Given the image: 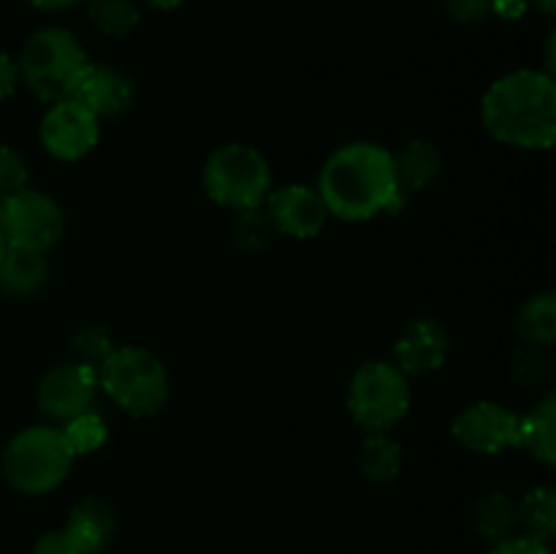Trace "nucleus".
<instances>
[{
    "instance_id": "obj_1",
    "label": "nucleus",
    "mask_w": 556,
    "mask_h": 554,
    "mask_svg": "<svg viewBox=\"0 0 556 554\" xmlns=\"http://www.w3.org/2000/svg\"><path fill=\"white\" fill-rule=\"evenodd\" d=\"M318 193L329 215L348 223L372 221L396 210V177L391 150L375 141H351L326 158Z\"/></svg>"
},
{
    "instance_id": "obj_2",
    "label": "nucleus",
    "mask_w": 556,
    "mask_h": 554,
    "mask_svg": "<svg viewBox=\"0 0 556 554\" xmlns=\"http://www.w3.org/2000/svg\"><path fill=\"white\" fill-rule=\"evenodd\" d=\"M481 123L500 144L516 150H552L556 139L554 76L535 68L500 76L481 101Z\"/></svg>"
},
{
    "instance_id": "obj_3",
    "label": "nucleus",
    "mask_w": 556,
    "mask_h": 554,
    "mask_svg": "<svg viewBox=\"0 0 556 554\" xmlns=\"http://www.w3.org/2000/svg\"><path fill=\"white\" fill-rule=\"evenodd\" d=\"M98 386L128 416H155L168 400V369L152 351L139 345L114 348L98 367Z\"/></svg>"
},
{
    "instance_id": "obj_4",
    "label": "nucleus",
    "mask_w": 556,
    "mask_h": 554,
    "mask_svg": "<svg viewBox=\"0 0 556 554\" xmlns=\"http://www.w3.org/2000/svg\"><path fill=\"white\" fill-rule=\"evenodd\" d=\"M74 451L65 443L63 432L49 424L25 427L5 443L3 476L16 492L49 494L68 478L74 465Z\"/></svg>"
},
{
    "instance_id": "obj_5",
    "label": "nucleus",
    "mask_w": 556,
    "mask_h": 554,
    "mask_svg": "<svg viewBox=\"0 0 556 554\" xmlns=\"http://www.w3.org/2000/svg\"><path fill=\"white\" fill-rule=\"evenodd\" d=\"M90 63L79 38L65 27H41L22 47L16 68L20 81L41 101L58 103L71 98L81 68Z\"/></svg>"
},
{
    "instance_id": "obj_6",
    "label": "nucleus",
    "mask_w": 556,
    "mask_h": 554,
    "mask_svg": "<svg viewBox=\"0 0 556 554\" xmlns=\"http://www.w3.org/2000/svg\"><path fill=\"white\" fill-rule=\"evenodd\" d=\"M201 182L215 204L231 212L255 210V206H264L271 190V168L255 147L231 141L210 152Z\"/></svg>"
},
{
    "instance_id": "obj_7",
    "label": "nucleus",
    "mask_w": 556,
    "mask_h": 554,
    "mask_svg": "<svg viewBox=\"0 0 556 554\" xmlns=\"http://www.w3.org/2000/svg\"><path fill=\"white\" fill-rule=\"evenodd\" d=\"M410 378L394 362L372 358L353 373L348 413L364 432H389L410 413Z\"/></svg>"
},
{
    "instance_id": "obj_8",
    "label": "nucleus",
    "mask_w": 556,
    "mask_h": 554,
    "mask_svg": "<svg viewBox=\"0 0 556 554\" xmlns=\"http://www.w3.org/2000/svg\"><path fill=\"white\" fill-rule=\"evenodd\" d=\"M0 231L9 248L49 253L63 239V206L49 193L33 188L0 196Z\"/></svg>"
},
{
    "instance_id": "obj_9",
    "label": "nucleus",
    "mask_w": 556,
    "mask_h": 554,
    "mask_svg": "<svg viewBox=\"0 0 556 554\" xmlns=\"http://www.w3.org/2000/svg\"><path fill=\"white\" fill-rule=\"evenodd\" d=\"M38 136L49 155L74 163L96 150L101 139V119L74 98H63L58 103H49Z\"/></svg>"
},
{
    "instance_id": "obj_10",
    "label": "nucleus",
    "mask_w": 556,
    "mask_h": 554,
    "mask_svg": "<svg viewBox=\"0 0 556 554\" xmlns=\"http://www.w3.org/2000/svg\"><path fill=\"white\" fill-rule=\"evenodd\" d=\"M451 435L467 451L489 456L503 454L508 449H519V413L494 400L472 402L456 413Z\"/></svg>"
},
{
    "instance_id": "obj_11",
    "label": "nucleus",
    "mask_w": 556,
    "mask_h": 554,
    "mask_svg": "<svg viewBox=\"0 0 556 554\" xmlns=\"http://www.w3.org/2000/svg\"><path fill=\"white\" fill-rule=\"evenodd\" d=\"M98 391V369L85 362L58 364L41 378L36 391L38 407L52 421L65 424L90 411Z\"/></svg>"
},
{
    "instance_id": "obj_12",
    "label": "nucleus",
    "mask_w": 556,
    "mask_h": 554,
    "mask_svg": "<svg viewBox=\"0 0 556 554\" xmlns=\"http://www.w3.org/2000/svg\"><path fill=\"white\" fill-rule=\"evenodd\" d=\"M264 204L271 228L282 237L313 239L324 231L329 221V210L318 188H309V185H282V188L269 190Z\"/></svg>"
},
{
    "instance_id": "obj_13",
    "label": "nucleus",
    "mask_w": 556,
    "mask_h": 554,
    "mask_svg": "<svg viewBox=\"0 0 556 554\" xmlns=\"http://www.w3.org/2000/svg\"><path fill=\"white\" fill-rule=\"evenodd\" d=\"M451 353V335L440 320L416 318L394 342V364L407 378L438 373Z\"/></svg>"
},
{
    "instance_id": "obj_14",
    "label": "nucleus",
    "mask_w": 556,
    "mask_h": 554,
    "mask_svg": "<svg viewBox=\"0 0 556 554\" xmlns=\"http://www.w3.org/2000/svg\"><path fill=\"white\" fill-rule=\"evenodd\" d=\"M71 98L90 109L98 119H114L130 112L136 90L123 71L103 63H87L71 90Z\"/></svg>"
},
{
    "instance_id": "obj_15",
    "label": "nucleus",
    "mask_w": 556,
    "mask_h": 554,
    "mask_svg": "<svg viewBox=\"0 0 556 554\" xmlns=\"http://www.w3.org/2000/svg\"><path fill=\"white\" fill-rule=\"evenodd\" d=\"M391 161H394L396 177V210H402L413 196L429 188L440 174V166H443L438 144L429 139L407 141L400 152H391Z\"/></svg>"
},
{
    "instance_id": "obj_16",
    "label": "nucleus",
    "mask_w": 556,
    "mask_h": 554,
    "mask_svg": "<svg viewBox=\"0 0 556 554\" xmlns=\"http://www.w3.org/2000/svg\"><path fill=\"white\" fill-rule=\"evenodd\" d=\"M63 532L81 554H101L117 536V516L103 500L87 498L68 511Z\"/></svg>"
},
{
    "instance_id": "obj_17",
    "label": "nucleus",
    "mask_w": 556,
    "mask_h": 554,
    "mask_svg": "<svg viewBox=\"0 0 556 554\" xmlns=\"http://www.w3.org/2000/svg\"><path fill=\"white\" fill-rule=\"evenodd\" d=\"M49 280V264L43 253L9 248L0 261V293L11 299H27L41 291Z\"/></svg>"
},
{
    "instance_id": "obj_18",
    "label": "nucleus",
    "mask_w": 556,
    "mask_h": 554,
    "mask_svg": "<svg viewBox=\"0 0 556 554\" xmlns=\"http://www.w3.org/2000/svg\"><path fill=\"white\" fill-rule=\"evenodd\" d=\"M519 449L530 451L541 465L556 462V394L546 391L527 416H519Z\"/></svg>"
},
{
    "instance_id": "obj_19",
    "label": "nucleus",
    "mask_w": 556,
    "mask_h": 554,
    "mask_svg": "<svg viewBox=\"0 0 556 554\" xmlns=\"http://www.w3.org/2000/svg\"><path fill=\"white\" fill-rule=\"evenodd\" d=\"M516 335L525 345L548 348L556 342V293L541 291L521 304L516 315Z\"/></svg>"
},
{
    "instance_id": "obj_20",
    "label": "nucleus",
    "mask_w": 556,
    "mask_h": 554,
    "mask_svg": "<svg viewBox=\"0 0 556 554\" xmlns=\"http://www.w3.org/2000/svg\"><path fill=\"white\" fill-rule=\"evenodd\" d=\"M358 467L372 483L396 481L402 470V445L389 432H367L358 451Z\"/></svg>"
},
{
    "instance_id": "obj_21",
    "label": "nucleus",
    "mask_w": 556,
    "mask_h": 554,
    "mask_svg": "<svg viewBox=\"0 0 556 554\" xmlns=\"http://www.w3.org/2000/svg\"><path fill=\"white\" fill-rule=\"evenodd\" d=\"M476 530L486 543H497L503 538L514 536L519 530V516H516V500L505 492H489L476 505Z\"/></svg>"
},
{
    "instance_id": "obj_22",
    "label": "nucleus",
    "mask_w": 556,
    "mask_h": 554,
    "mask_svg": "<svg viewBox=\"0 0 556 554\" xmlns=\"http://www.w3.org/2000/svg\"><path fill=\"white\" fill-rule=\"evenodd\" d=\"M516 516L527 536L552 541L556 532V492L552 487H532L516 503Z\"/></svg>"
},
{
    "instance_id": "obj_23",
    "label": "nucleus",
    "mask_w": 556,
    "mask_h": 554,
    "mask_svg": "<svg viewBox=\"0 0 556 554\" xmlns=\"http://www.w3.org/2000/svg\"><path fill=\"white\" fill-rule=\"evenodd\" d=\"M87 16L103 36L125 38L139 25L141 9L136 0H87Z\"/></svg>"
},
{
    "instance_id": "obj_24",
    "label": "nucleus",
    "mask_w": 556,
    "mask_h": 554,
    "mask_svg": "<svg viewBox=\"0 0 556 554\" xmlns=\"http://www.w3.org/2000/svg\"><path fill=\"white\" fill-rule=\"evenodd\" d=\"M60 432H63L65 443L74 451V456L92 454V451L101 449L109 438V427L106 421H103V416H98V413L92 411H85L76 418H71V421H65Z\"/></svg>"
},
{
    "instance_id": "obj_25",
    "label": "nucleus",
    "mask_w": 556,
    "mask_h": 554,
    "mask_svg": "<svg viewBox=\"0 0 556 554\" xmlns=\"http://www.w3.org/2000/svg\"><path fill=\"white\" fill-rule=\"evenodd\" d=\"M231 234L239 250H244V253H261L271 242L275 228H271L266 212L261 206H255V210L233 212Z\"/></svg>"
},
{
    "instance_id": "obj_26",
    "label": "nucleus",
    "mask_w": 556,
    "mask_h": 554,
    "mask_svg": "<svg viewBox=\"0 0 556 554\" xmlns=\"http://www.w3.org/2000/svg\"><path fill=\"white\" fill-rule=\"evenodd\" d=\"M546 375L548 362L543 348L525 345V342H521L519 351L514 353V362H510V378L521 386H538L546 380Z\"/></svg>"
},
{
    "instance_id": "obj_27",
    "label": "nucleus",
    "mask_w": 556,
    "mask_h": 554,
    "mask_svg": "<svg viewBox=\"0 0 556 554\" xmlns=\"http://www.w3.org/2000/svg\"><path fill=\"white\" fill-rule=\"evenodd\" d=\"M74 351L79 353V362L90 364V367H101L103 358L114 351L109 331L101 326H85L79 335L74 337Z\"/></svg>"
},
{
    "instance_id": "obj_28",
    "label": "nucleus",
    "mask_w": 556,
    "mask_h": 554,
    "mask_svg": "<svg viewBox=\"0 0 556 554\" xmlns=\"http://www.w3.org/2000/svg\"><path fill=\"white\" fill-rule=\"evenodd\" d=\"M27 188V163L11 144L0 141V196Z\"/></svg>"
},
{
    "instance_id": "obj_29",
    "label": "nucleus",
    "mask_w": 556,
    "mask_h": 554,
    "mask_svg": "<svg viewBox=\"0 0 556 554\" xmlns=\"http://www.w3.org/2000/svg\"><path fill=\"white\" fill-rule=\"evenodd\" d=\"M489 554H554L548 541H541V538H532L527 532H514V536L503 538L492 546Z\"/></svg>"
},
{
    "instance_id": "obj_30",
    "label": "nucleus",
    "mask_w": 556,
    "mask_h": 554,
    "mask_svg": "<svg viewBox=\"0 0 556 554\" xmlns=\"http://www.w3.org/2000/svg\"><path fill=\"white\" fill-rule=\"evenodd\" d=\"M492 3L494 0H445V11L456 22L476 25V22H483L492 16Z\"/></svg>"
},
{
    "instance_id": "obj_31",
    "label": "nucleus",
    "mask_w": 556,
    "mask_h": 554,
    "mask_svg": "<svg viewBox=\"0 0 556 554\" xmlns=\"http://www.w3.org/2000/svg\"><path fill=\"white\" fill-rule=\"evenodd\" d=\"M33 554H81L74 543L68 541L63 530H52V532H43L41 538L36 541L33 546Z\"/></svg>"
},
{
    "instance_id": "obj_32",
    "label": "nucleus",
    "mask_w": 556,
    "mask_h": 554,
    "mask_svg": "<svg viewBox=\"0 0 556 554\" xmlns=\"http://www.w3.org/2000/svg\"><path fill=\"white\" fill-rule=\"evenodd\" d=\"M16 85H20V68H16V60L0 49V101H5V98L16 90Z\"/></svg>"
},
{
    "instance_id": "obj_33",
    "label": "nucleus",
    "mask_w": 556,
    "mask_h": 554,
    "mask_svg": "<svg viewBox=\"0 0 556 554\" xmlns=\"http://www.w3.org/2000/svg\"><path fill=\"white\" fill-rule=\"evenodd\" d=\"M527 11V0H494L492 14L503 16V20H519Z\"/></svg>"
},
{
    "instance_id": "obj_34",
    "label": "nucleus",
    "mask_w": 556,
    "mask_h": 554,
    "mask_svg": "<svg viewBox=\"0 0 556 554\" xmlns=\"http://www.w3.org/2000/svg\"><path fill=\"white\" fill-rule=\"evenodd\" d=\"M27 5H33V9L38 11H65L71 9V5L81 3V0H25Z\"/></svg>"
},
{
    "instance_id": "obj_35",
    "label": "nucleus",
    "mask_w": 556,
    "mask_h": 554,
    "mask_svg": "<svg viewBox=\"0 0 556 554\" xmlns=\"http://www.w3.org/2000/svg\"><path fill=\"white\" fill-rule=\"evenodd\" d=\"M144 3L155 11H174V9H179L185 0H144Z\"/></svg>"
},
{
    "instance_id": "obj_36",
    "label": "nucleus",
    "mask_w": 556,
    "mask_h": 554,
    "mask_svg": "<svg viewBox=\"0 0 556 554\" xmlns=\"http://www.w3.org/2000/svg\"><path fill=\"white\" fill-rule=\"evenodd\" d=\"M532 3H535L538 11H543V14H548V16L556 11V0H532Z\"/></svg>"
},
{
    "instance_id": "obj_37",
    "label": "nucleus",
    "mask_w": 556,
    "mask_h": 554,
    "mask_svg": "<svg viewBox=\"0 0 556 554\" xmlns=\"http://www.w3.org/2000/svg\"><path fill=\"white\" fill-rule=\"evenodd\" d=\"M5 250H9V244H5V237H3V231H0V261H3Z\"/></svg>"
}]
</instances>
